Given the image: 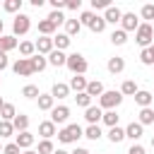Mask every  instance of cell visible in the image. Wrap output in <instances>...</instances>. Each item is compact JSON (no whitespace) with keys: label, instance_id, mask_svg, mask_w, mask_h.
Masks as SVG:
<instances>
[{"label":"cell","instance_id":"12","mask_svg":"<svg viewBox=\"0 0 154 154\" xmlns=\"http://www.w3.org/2000/svg\"><path fill=\"white\" fill-rule=\"evenodd\" d=\"M14 144H17L19 149H29V147L34 144V135H31L29 130H24V132H19V135H17V140H14Z\"/></svg>","mask_w":154,"mask_h":154},{"label":"cell","instance_id":"49","mask_svg":"<svg viewBox=\"0 0 154 154\" xmlns=\"http://www.w3.org/2000/svg\"><path fill=\"white\" fill-rule=\"evenodd\" d=\"M51 7H53V10H58V12H60V10H63V7H65V0H51Z\"/></svg>","mask_w":154,"mask_h":154},{"label":"cell","instance_id":"26","mask_svg":"<svg viewBox=\"0 0 154 154\" xmlns=\"http://www.w3.org/2000/svg\"><path fill=\"white\" fill-rule=\"evenodd\" d=\"M53 31H55V24H53L51 19H41V22H38V34H41V36H51Z\"/></svg>","mask_w":154,"mask_h":154},{"label":"cell","instance_id":"52","mask_svg":"<svg viewBox=\"0 0 154 154\" xmlns=\"http://www.w3.org/2000/svg\"><path fill=\"white\" fill-rule=\"evenodd\" d=\"M53 154H70V152H65V149H55Z\"/></svg>","mask_w":154,"mask_h":154},{"label":"cell","instance_id":"4","mask_svg":"<svg viewBox=\"0 0 154 154\" xmlns=\"http://www.w3.org/2000/svg\"><path fill=\"white\" fill-rule=\"evenodd\" d=\"M79 24H87L94 34H101L103 29H106V22H103V17H99V14H94V12H82V17H79Z\"/></svg>","mask_w":154,"mask_h":154},{"label":"cell","instance_id":"33","mask_svg":"<svg viewBox=\"0 0 154 154\" xmlns=\"http://www.w3.org/2000/svg\"><path fill=\"white\" fill-rule=\"evenodd\" d=\"M125 41H128V34H125L123 29H116V31L111 34V43H113V46H123Z\"/></svg>","mask_w":154,"mask_h":154},{"label":"cell","instance_id":"14","mask_svg":"<svg viewBox=\"0 0 154 154\" xmlns=\"http://www.w3.org/2000/svg\"><path fill=\"white\" fill-rule=\"evenodd\" d=\"M46 60H48L51 65H55V67H60V65H65V60H67V55H65L63 51H55V48H53V51L48 53V58H46Z\"/></svg>","mask_w":154,"mask_h":154},{"label":"cell","instance_id":"55","mask_svg":"<svg viewBox=\"0 0 154 154\" xmlns=\"http://www.w3.org/2000/svg\"><path fill=\"white\" fill-rule=\"evenodd\" d=\"M0 36H2V19H0Z\"/></svg>","mask_w":154,"mask_h":154},{"label":"cell","instance_id":"27","mask_svg":"<svg viewBox=\"0 0 154 154\" xmlns=\"http://www.w3.org/2000/svg\"><path fill=\"white\" fill-rule=\"evenodd\" d=\"M67 46H70V36H67V34H58V36L53 38V48H55V51H65Z\"/></svg>","mask_w":154,"mask_h":154},{"label":"cell","instance_id":"54","mask_svg":"<svg viewBox=\"0 0 154 154\" xmlns=\"http://www.w3.org/2000/svg\"><path fill=\"white\" fill-rule=\"evenodd\" d=\"M24 154H36V152H34V149H26V152H24Z\"/></svg>","mask_w":154,"mask_h":154},{"label":"cell","instance_id":"36","mask_svg":"<svg viewBox=\"0 0 154 154\" xmlns=\"http://www.w3.org/2000/svg\"><path fill=\"white\" fill-rule=\"evenodd\" d=\"M101 120H103L108 128H116V125H118V113H116V111H106V113L101 116Z\"/></svg>","mask_w":154,"mask_h":154},{"label":"cell","instance_id":"28","mask_svg":"<svg viewBox=\"0 0 154 154\" xmlns=\"http://www.w3.org/2000/svg\"><path fill=\"white\" fill-rule=\"evenodd\" d=\"M19 53H22V58H31V55L36 53L34 41H22V43H19Z\"/></svg>","mask_w":154,"mask_h":154},{"label":"cell","instance_id":"9","mask_svg":"<svg viewBox=\"0 0 154 154\" xmlns=\"http://www.w3.org/2000/svg\"><path fill=\"white\" fill-rule=\"evenodd\" d=\"M67 118H70V108L67 106H53V111H51V123L53 125H63Z\"/></svg>","mask_w":154,"mask_h":154},{"label":"cell","instance_id":"39","mask_svg":"<svg viewBox=\"0 0 154 154\" xmlns=\"http://www.w3.org/2000/svg\"><path fill=\"white\" fill-rule=\"evenodd\" d=\"M84 137H89V140L96 142V140L101 137V128H99V125H89V128L84 130Z\"/></svg>","mask_w":154,"mask_h":154},{"label":"cell","instance_id":"23","mask_svg":"<svg viewBox=\"0 0 154 154\" xmlns=\"http://www.w3.org/2000/svg\"><path fill=\"white\" fill-rule=\"evenodd\" d=\"M140 89H137V84H135V79H125L123 82V87H120V94L123 96H135Z\"/></svg>","mask_w":154,"mask_h":154},{"label":"cell","instance_id":"24","mask_svg":"<svg viewBox=\"0 0 154 154\" xmlns=\"http://www.w3.org/2000/svg\"><path fill=\"white\" fill-rule=\"evenodd\" d=\"M152 99H154V96H152L149 91H144V89H140V91L135 94V101H137V103H140L142 108H149V103H152Z\"/></svg>","mask_w":154,"mask_h":154},{"label":"cell","instance_id":"30","mask_svg":"<svg viewBox=\"0 0 154 154\" xmlns=\"http://www.w3.org/2000/svg\"><path fill=\"white\" fill-rule=\"evenodd\" d=\"M108 140H111L113 144L123 142V140H125V130H123V128H118V125H116V128H111V130H108Z\"/></svg>","mask_w":154,"mask_h":154},{"label":"cell","instance_id":"41","mask_svg":"<svg viewBox=\"0 0 154 154\" xmlns=\"http://www.w3.org/2000/svg\"><path fill=\"white\" fill-rule=\"evenodd\" d=\"M2 7H5V12H19L22 0H5V2H2Z\"/></svg>","mask_w":154,"mask_h":154},{"label":"cell","instance_id":"15","mask_svg":"<svg viewBox=\"0 0 154 154\" xmlns=\"http://www.w3.org/2000/svg\"><path fill=\"white\" fill-rule=\"evenodd\" d=\"M38 135H41L43 140H51V137L55 135V125H53L51 120H43V123H38Z\"/></svg>","mask_w":154,"mask_h":154},{"label":"cell","instance_id":"32","mask_svg":"<svg viewBox=\"0 0 154 154\" xmlns=\"http://www.w3.org/2000/svg\"><path fill=\"white\" fill-rule=\"evenodd\" d=\"M149 123H154V108H142L140 111V125L144 128Z\"/></svg>","mask_w":154,"mask_h":154},{"label":"cell","instance_id":"5","mask_svg":"<svg viewBox=\"0 0 154 154\" xmlns=\"http://www.w3.org/2000/svg\"><path fill=\"white\" fill-rule=\"evenodd\" d=\"M135 41L142 46V48H149L152 46V41H154V29H152V24H140L137 26V31H135Z\"/></svg>","mask_w":154,"mask_h":154},{"label":"cell","instance_id":"31","mask_svg":"<svg viewBox=\"0 0 154 154\" xmlns=\"http://www.w3.org/2000/svg\"><path fill=\"white\" fill-rule=\"evenodd\" d=\"M17 116V111H14V106L12 103H2V108H0V118L2 120H10L12 123V118Z\"/></svg>","mask_w":154,"mask_h":154},{"label":"cell","instance_id":"53","mask_svg":"<svg viewBox=\"0 0 154 154\" xmlns=\"http://www.w3.org/2000/svg\"><path fill=\"white\" fill-rule=\"evenodd\" d=\"M149 53H152V58H154V43H152V46H149Z\"/></svg>","mask_w":154,"mask_h":154},{"label":"cell","instance_id":"35","mask_svg":"<svg viewBox=\"0 0 154 154\" xmlns=\"http://www.w3.org/2000/svg\"><path fill=\"white\" fill-rule=\"evenodd\" d=\"M22 96H26V99H38V96H41V91H38V87H36V84H26V87L22 89Z\"/></svg>","mask_w":154,"mask_h":154},{"label":"cell","instance_id":"51","mask_svg":"<svg viewBox=\"0 0 154 154\" xmlns=\"http://www.w3.org/2000/svg\"><path fill=\"white\" fill-rule=\"evenodd\" d=\"M70 154H89V152H87V149H82V147H77V149H75V152H70Z\"/></svg>","mask_w":154,"mask_h":154},{"label":"cell","instance_id":"6","mask_svg":"<svg viewBox=\"0 0 154 154\" xmlns=\"http://www.w3.org/2000/svg\"><path fill=\"white\" fill-rule=\"evenodd\" d=\"M31 29V17H26V14H17L14 17V22H12V31H14V36H24L26 31Z\"/></svg>","mask_w":154,"mask_h":154},{"label":"cell","instance_id":"29","mask_svg":"<svg viewBox=\"0 0 154 154\" xmlns=\"http://www.w3.org/2000/svg\"><path fill=\"white\" fill-rule=\"evenodd\" d=\"M36 101H38V108H41V111H53V101H55V99H53L51 94H41Z\"/></svg>","mask_w":154,"mask_h":154},{"label":"cell","instance_id":"42","mask_svg":"<svg viewBox=\"0 0 154 154\" xmlns=\"http://www.w3.org/2000/svg\"><path fill=\"white\" fill-rule=\"evenodd\" d=\"M46 19H51V22H53V24H55V26H58V24H63V22H65V17H63V12H58V10H53V12H51V14H48V17H46Z\"/></svg>","mask_w":154,"mask_h":154},{"label":"cell","instance_id":"34","mask_svg":"<svg viewBox=\"0 0 154 154\" xmlns=\"http://www.w3.org/2000/svg\"><path fill=\"white\" fill-rule=\"evenodd\" d=\"M87 94H89V96H101V94H103V84L96 82V79L89 82V84H87Z\"/></svg>","mask_w":154,"mask_h":154},{"label":"cell","instance_id":"40","mask_svg":"<svg viewBox=\"0 0 154 154\" xmlns=\"http://www.w3.org/2000/svg\"><path fill=\"white\" fill-rule=\"evenodd\" d=\"M12 132H14L12 123L10 120H0V137H12Z\"/></svg>","mask_w":154,"mask_h":154},{"label":"cell","instance_id":"2","mask_svg":"<svg viewBox=\"0 0 154 154\" xmlns=\"http://www.w3.org/2000/svg\"><path fill=\"white\" fill-rule=\"evenodd\" d=\"M65 65H67V70L72 72V75H84L87 72V58L82 55V53H70L67 55V60H65Z\"/></svg>","mask_w":154,"mask_h":154},{"label":"cell","instance_id":"11","mask_svg":"<svg viewBox=\"0 0 154 154\" xmlns=\"http://www.w3.org/2000/svg\"><path fill=\"white\" fill-rule=\"evenodd\" d=\"M101 116H103V111H101L99 106H89V108H84V118H87L89 125H99Z\"/></svg>","mask_w":154,"mask_h":154},{"label":"cell","instance_id":"25","mask_svg":"<svg viewBox=\"0 0 154 154\" xmlns=\"http://www.w3.org/2000/svg\"><path fill=\"white\" fill-rule=\"evenodd\" d=\"M79 29H82L79 19H65V34H67V36H75V34H79Z\"/></svg>","mask_w":154,"mask_h":154},{"label":"cell","instance_id":"56","mask_svg":"<svg viewBox=\"0 0 154 154\" xmlns=\"http://www.w3.org/2000/svg\"><path fill=\"white\" fill-rule=\"evenodd\" d=\"M2 103H5V101H2V99H0V108H2Z\"/></svg>","mask_w":154,"mask_h":154},{"label":"cell","instance_id":"13","mask_svg":"<svg viewBox=\"0 0 154 154\" xmlns=\"http://www.w3.org/2000/svg\"><path fill=\"white\" fill-rule=\"evenodd\" d=\"M120 17H123V12H120L118 7H113V5L103 12V22H106V24H116V22H120Z\"/></svg>","mask_w":154,"mask_h":154},{"label":"cell","instance_id":"18","mask_svg":"<svg viewBox=\"0 0 154 154\" xmlns=\"http://www.w3.org/2000/svg\"><path fill=\"white\" fill-rule=\"evenodd\" d=\"M67 94H70V87L63 84V82H55L53 89H51V96H53V99H65Z\"/></svg>","mask_w":154,"mask_h":154},{"label":"cell","instance_id":"10","mask_svg":"<svg viewBox=\"0 0 154 154\" xmlns=\"http://www.w3.org/2000/svg\"><path fill=\"white\" fill-rule=\"evenodd\" d=\"M34 46H36L38 55H48V53L53 51V38H51V36H41V38L34 41Z\"/></svg>","mask_w":154,"mask_h":154},{"label":"cell","instance_id":"43","mask_svg":"<svg viewBox=\"0 0 154 154\" xmlns=\"http://www.w3.org/2000/svg\"><path fill=\"white\" fill-rule=\"evenodd\" d=\"M140 60H142V65H154V58H152L149 48H142V53H140Z\"/></svg>","mask_w":154,"mask_h":154},{"label":"cell","instance_id":"16","mask_svg":"<svg viewBox=\"0 0 154 154\" xmlns=\"http://www.w3.org/2000/svg\"><path fill=\"white\" fill-rule=\"evenodd\" d=\"M106 67H108V72L118 75V72H123V70H125V60H123V58H118V55H116V58H108V65H106Z\"/></svg>","mask_w":154,"mask_h":154},{"label":"cell","instance_id":"22","mask_svg":"<svg viewBox=\"0 0 154 154\" xmlns=\"http://www.w3.org/2000/svg\"><path fill=\"white\" fill-rule=\"evenodd\" d=\"M29 60H31V70H34V72H41V70H46V65H48V60H46L43 55H38V53L31 55Z\"/></svg>","mask_w":154,"mask_h":154},{"label":"cell","instance_id":"1","mask_svg":"<svg viewBox=\"0 0 154 154\" xmlns=\"http://www.w3.org/2000/svg\"><path fill=\"white\" fill-rule=\"evenodd\" d=\"M120 103H123V94H120V91H116V89H111V91H103V94L99 96V108L116 111Z\"/></svg>","mask_w":154,"mask_h":154},{"label":"cell","instance_id":"17","mask_svg":"<svg viewBox=\"0 0 154 154\" xmlns=\"http://www.w3.org/2000/svg\"><path fill=\"white\" fill-rule=\"evenodd\" d=\"M87 84H89V82H87L82 75H75V77L70 79V84H67V87H70V89H75V91L79 94V91H87Z\"/></svg>","mask_w":154,"mask_h":154},{"label":"cell","instance_id":"46","mask_svg":"<svg viewBox=\"0 0 154 154\" xmlns=\"http://www.w3.org/2000/svg\"><path fill=\"white\" fill-rule=\"evenodd\" d=\"M2 154H22V149L12 142V144H5V147H2Z\"/></svg>","mask_w":154,"mask_h":154},{"label":"cell","instance_id":"21","mask_svg":"<svg viewBox=\"0 0 154 154\" xmlns=\"http://www.w3.org/2000/svg\"><path fill=\"white\" fill-rule=\"evenodd\" d=\"M12 48H17L14 34H12V36H0V53H7V51H12Z\"/></svg>","mask_w":154,"mask_h":154},{"label":"cell","instance_id":"57","mask_svg":"<svg viewBox=\"0 0 154 154\" xmlns=\"http://www.w3.org/2000/svg\"><path fill=\"white\" fill-rule=\"evenodd\" d=\"M152 147H154V137H152Z\"/></svg>","mask_w":154,"mask_h":154},{"label":"cell","instance_id":"37","mask_svg":"<svg viewBox=\"0 0 154 154\" xmlns=\"http://www.w3.org/2000/svg\"><path fill=\"white\" fill-rule=\"evenodd\" d=\"M53 152H55V147H53V142H51V140H41V142H38L36 154H53Z\"/></svg>","mask_w":154,"mask_h":154},{"label":"cell","instance_id":"58","mask_svg":"<svg viewBox=\"0 0 154 154\" xmlns=\"http://www.w3.org/2000/svg\"><path fill=\"white\" fill-rule=\"evenodd\" d=\"M0 152H2V147H0Z\"/></svg>","mask_w":154,"mask_h":154},{"label":"cell","instance_id":"8","mask_svg":"<svg viewBox=\"0 0 154 154\" xmlns=\"http://www.w3.org/2000/svg\"><path fill=\"white\" fill-rule=\"evenodd\" d=\"M12 72L19 75V77H29V75H34V70H31V60H29V58H19V60L12 65Z\"/></svg>","mask_w":154,"mask_h":154},{"label":"cell","instance_id":"7","mask_svg":"<svg viewBox=\"0 0 154 154\" xmlns=\"http://www.w3.org/2000/svg\"><path fill=\"white\" fill-rule=\"evenodd\" d=\"M137 26H140V19L135 17V12H125L123 17H120V29L128 34V31H137Z\"/></svg>","mask_w":154,"mask_h":154},{"label":"cell","instance_id":"45","mask_svg":"<svg viewBox=\"0 0 154 154\" xmlns=\"http://www.w3.org/2000/svg\"><path fill=\"white\" fill-rule=\"evenodd\" d=\"M142 19H154V5H144L142 7Z\"/></svg>","mask_w":154,"mask_h":154},{"label":"cell","instance_id":"44","mask_svg":"<svg viewBox=\"0 0 154 154\" xmlns=\"http://www.w3.org/2000/svg\"><path fill=\"white\" fill-rule=\"evenodd\" d=\"M91 7L94 10H108L111 7V0H91Z\"/></svg>","mask_w":154,"mask_h":154},{"label":"cell","instance_id":"47","mask_svg":"<svg viewBox=\"0 0 154 154\" xmlns=\"http://www.w3.org/2000/svg\"><path fill=\"white\" fill-rule=\"evenodd\" d=\"M65 7L67 10H79L82 7V0H65Z\"/></svg>","mask_w":154,"mask_h":154},{"label":"cell","instance_id":"48","mask_svg":"<svg viewBox=\"0 0 154 154\" xmlns=\"http://www.w3.org/2000/svg\"><path fill=\"white\" fill-rule=\"evenodd\" d=\"M128 154H147V152H144V147H142V144H132Z\"/></svg>","mask_w":154,"mask_h":154},{"label":"cell","instance_id":"3","mask_svg":"<svg viewBox=\"0 0 154 154\" xmlns=\"http://www.w3.org/2000/svg\"><path fill=\"white\" fill-rule=\"evenodd\" d=\"M79 137H84V130H82L77 123H70V125H65V128L58 132V140H60V142H65V144L77 142Z\"/></svg>","mask_w":154,"mask_h":154},{"label":"cell","instance_id":"19","mask_svg":"<svg viewBox=\"0 0 154 154\" xmlns=\"http://www.w3.org/2000/svg\"><path fill=\"white\" fill-rule=\"evenodd\" d=\"M12 128H14L17 132H24V130L29 128V116H24V113L14 116V118H12Z\"/></svg>","mask_w":154,"mask_h":154},{"label":"cell","instance_id":"38","mask_svg":"<svg viewBox=\"0 0 154 154\" xmlns=\"http://www.w3.org/2000/svg\"><path fill=\"white\" fill-rule=\"evenodd\" d=\"M75 101H77V106H82V108H89V106H91V96H89L87 91H79V94L75 96Z\"/></svg>","mask_w":154,"mask_h":154},{"label":"cell","instance_id":"20","mask_svg":"<svg viewBox=\"0 0 154 154\" xmlns=\"http://www.w3.org/2000/svg\"><path fill=\"white\" fill-rule=\"evenodd\" d=\"M142 130H144V128H142L140 123H130V125L125 128V137H130V140H135V142H137V140L142 137Z\"/></svg>","mask_w":154,"mask_h":154},{"label":"cell","instance_id":"50","mask_svg":"<svg viewBox=\"0 0 154 154\" xmlns=\"http://www.w3.org/2000/svg\"><path fill=\"white\" fill-rule=\"evenodd\" d=\"M10 63H7V53H0V70H5Z\"/></svg>","mask_w":154,"mask_h":154}]
</instances>
